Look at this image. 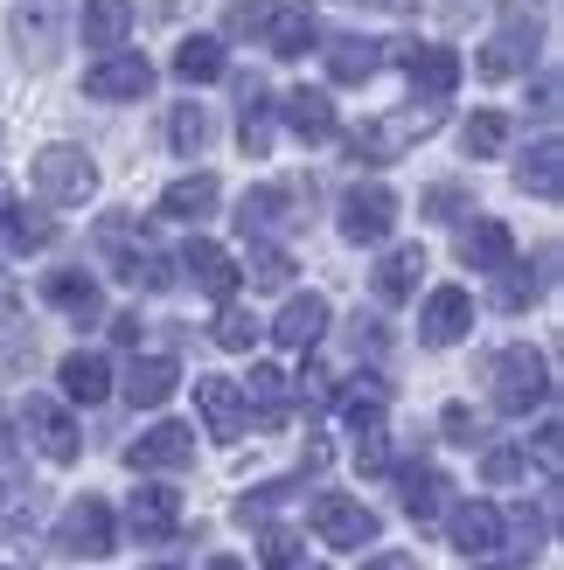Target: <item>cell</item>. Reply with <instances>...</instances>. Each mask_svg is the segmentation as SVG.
Masks as SVG:
<instances>
[{
  "label": "cell",
  "mask_w": 564,
  "mask_h": 570,
  "mask_svg": "<svg viewBox=\"0 0 564 570\" xmlns=\"http://www.w3.org/2000/svg\"><path fill=\"white\" fill-rule=\"evenodd\" d=\"M98 250H105V265L119 272L126 285H147V293L175 285V258H161L133 216H105V223H98Z\"/></svg>",
  "instance_id": "1"
},
{
  "label": "cell",
  "mask_w": 564,
  "mask_h": 570,
  "mask_svg": "<svg viewBox=\"0 0 564 570\" xmlns=\"http://www.w3.org/2000/svg\"><path fill=\"white\" fill-rule=\"evenodd\" d=\"M182 272L203 285L210 299H231V293H237V278H244V272H237V258H231L223 244H210V237H195V244L182 250Z\"/></svg>",
  "instance_id": "15"
},
{
  "label": "cell",
  "mask_w": 564,
  "mask_h": 570,
  "mask_svg": "<svg viewBox=\"0 0 564 570\" xmlns=\"http://www.w3.org/2000/svg\"><path fill=\"white\" fill-rule=\"evenodd\" d=\"M21 439L28 445H36L42 452V460H56V466H70L77 460V424H70V411L64 404H56V396H28V404H21Z\"/></svg>",
  "instance_id": "6"
},
{
  "label": "cell",
  "mask_w": 564,
  "mask_h": 570,
  "mask_svg": "<svg viewBox=\"0 0 564 570\" xmlns=\"http://www.w3.org/2000/svg\"><path fill=\"white\" fill-rule=\"evenodd\" d=\"M390 56H405V63H411V83L426 98H446L460 83V56L454 49H418V42H405V49H390Z\"/></svg>",
  "instance_id": "20"
},
{
  "label": "cell",
  "mask_w": 564,
  "mask_h": 570,
  "mask_svg": "<svg viewBox=\"0 0 564 570\" xmlns=\"http://www.w3.org/2000/svg\"><path fill=\"white\" fill-rule=\"evenodd\" d=\"M356 8H362V0H356ZM370 8H418V0H370Z\"/></svg>",
  "instance_id": "54"
},
{
  "label": "cell",
  "mask_w": 564,
  "mask_h": 570,
  "mask_svg": "<svg viewBox=\"0 0 564 570\" xmlns=\"http://www.w3.org/2000/svg\"><path fill=\"white\" fill-rule=\"evenodd\" d=\"M210 570H244V563H237V557H216V563H210Z\"/></svg>",
  "instance_id": "56"
},
{
  "label": "cell",
  "mask_w": 564,
  "mask_h": 570,
  "mask_svg": "<svg viewBox=\"0 0 564 570\" xmlns=\"http://www.w3.org/2000/svg\"><path fill=\"white\" fill-rule=\"evenodd\" d=\"M439 105L446 98H426V105H411V111H398V119H370V126H356V139H349V154L356 160H398L411 139H426L432 126H439Z\"/></svg>",
  "instance_id": "4"
},
{
  "label": "cell",
  "mask_w": 564,
  "mask_h": 570,
  "mask_svg": "<svg viewBox=\"0 0 564 570\" xmlns=\"http://www.w3.org/2000/svg\"><path fill=\"white\" fill-rule=\"evenodd\" d=\"M557 515V501H544V515H529V508H516V515H502V535H509V557H537L544 550V522Z\"/></svg>",
  "instance_id": "41"
},
{
  "label": "cell",
  "mask_w": 564,
  "mask_h": 570,
  "mask_svg": "<svg viewBox=\"0 0 564 570\" xmlns=\"http://www.w3.org/2000/svg\"><path fill=\"white\" fill-rule=\"evenodd\" d=\"M502 139H509V119H502V111H474V119L460 126V147H467L474 160H495Z\"/></svg>",
  "instance_id": "40"
},
{
  "label": "cell",
  "mask_w": 564,
  "mask_h": 570,
  "mask_svg": "<svg viewBox=\"0 0 564 570\" xmlns=\"http://www.w3.org/2000/svg\"><path fill=\"white\" fill-rule=\"evenodd\" d=\"M509 258H516L509 223H474V230L460 237V265L467 272H495V265H509Z\"/></svg>",
  "instance_id": "31"
},
{
  "label": "cell",
  "mask_w": 564,
  "mask_h": 570,
  "mask_svg": "<svg viewBox=\"0 0 564 570\" xmlns=\"http://www.w3.org/2000/svg\"><path fill=\"white\" fill-rule=\"evenodd\" d=\"M362 570H418L405 550H383V557H370V563H362Z\"/></svg>",
  "instance_id": "51"
},
{
  "label": "cell",
  "mask_w": 564,
  "mask_h": 570,
  "mask_svg": "<svg viewBox=\"0 0 564 570\" xmlns=\"http://www.w3.org/2000/svg\"><path fill=\"white\" fill-rule=\"evenodd\" d=\"M188 460H195V432H188V424H175V417L154 424V432H139L126 445V466L133 473H182Z\"/></svg>",
  "instance_id": "9"
},
{
  "label": "cell",
  "mask_w": 564,
  "mask_h": 570,
  "mask_svg": "<svg viewBox=\"0 0 564 570\" xmlns=\"http://www.w3.org/2000/svg\"><path fill=\"white\" fill-rule=\"evenodd\" d=\"M279 111H286V126L307 139V147L334 139V105H328V91H307V83H300V91H293L286 105H279Z\"/></svg>",
  "instance_id": "32"
},
{
  "label": "cell",
  "mask_w": 564,
  "mask_h": 570,
  "mask_svg": "<svg viewBox=\"0 0 564 570\" xmlns=\"http://www.w3.org/2000/svg\"><path fill=\"white\" fill-rule=\"evenodd\" d=\"M42 299L56 306V313H70V321H98V278L91 272H49L42 278Z\"/></svg>",
  "instance_id": "22"
},
{
  "label": "cell",
  "mask_w": 564,
  "mask_h": 570,
  "mask_svg": "<svg viewBox=\"0 0 564 570\" xmlns=\"http://www.w3.org/2000/svg\"><path fill=\"white\" fill-rule=\"evenodd\" d=\"M293 188H251L244 203H237V230L244 237H265V230H279V223H293Z\"/></svg>",
  "instance_id": "28"
},
{
  "label": "cell",
  "mask_w": 564,
  "mask_h": 570,
  "mask_svg": "<svg viewBox=\"0 0 564 570\" xmlns=\"http://www.w3.org/2000/svg\"><path fill=\"white\" fill-rule=\"evenodd\" d=\"M314 535L328 550H362V543H377V515L349 494H321L314 501Z\"/></svg>",
  "instance_id": "8"
},
{
  "label": "cell",
  "mask_w": 564,
  "mask_h": 570,
  "mask_svg": "<svg viewBox=\"0 0 564 570\" xmlns=\"http://www.w3.org/2000/svg\"><path fill=\"white\" fill-rule=\"evenodd\" d=\"M14 42H21L28 63H49V56L64 49V36H56V0H28L14 14Z\"/></svg>",
  "instance_id": "23"
},
{
  "label": "cell",
  "mask_w": 564,
  "mask_h": 570,
  "mask_svg": "<svg viewBox=\"0 0 564 570\" xmlns=\"http://www.w3.org/2000/svg\"><path fill=\"white\" fill-rule=\"evenodd\" d=\"M36 195L56 209H77V203H91L98 195V167L84 147H42L36 154Z\"/></svg>",
  "instance_id": "3"
},
{
  "label": "cell",
  "mask_w": 564,
  "mask_h": 570,
  "mask_svg": "<svg viewBox=\"0 0 564 570\" xmlns=\"http://www.w3.org/2000/svg\"><path fill=\"white\" fill-rule=\"evenodd\" d=\"M446 535H454V550L488 557V550H502V508L495 501H460L454 515H446Z\"/></svg>",
  "instance_id": "14"
},
{
  "label": "cell",
  "mask_w": 564,
  "mask_h": 570,
  "mask_svg": "<svg viewBox=\"0 0 564 570\" xmlns=\"http://www.w3.org/2000/svg\"><path fill=\"white\" fill-rule=\"evenodd\" d=\"M495 404L509 417H529L537 404H551V362L537 348H502L495 355Z\"/></svg>",
  "instance_id": "2"
},
{
  "label": "cell",
  "mask_w": 564,
  "mask_h": 570,
  "mask_svg": "<svg viewBox=\"0 0 564 570\" xmlns=\"http://www.w3.org/2000/svg\"><path fill=\"white\" fill-rule=\"evenodd\" d=\"M175 77H182V83H216V77H223V42H216V36H188V42L175 49Z\"/></svg>",
  "instance_id": "35"
},
{
  "label": "cell",
  "mask_w": 564,
  "mask_h": 570,
  "mask_svg": "<svg viewBox=\"0 0 564 570\" xmlns=\"http://www.w3.org/2000/svg\"><path fill=\"white\" fill-rule=\"evenodd\" d=\"M537 460H544V473H557V424H544V432H537Z\"/></svg>",
  "instance_id": "50"
},
{
  "label": "cell",
  "mask_w": 564,
  "mask_h": 570,
  "mask_svg": "<svg viewBox=\"0 0 564 570\" xmlns=\"http://www.w3.org/2000/svg\"><path fill=\"white\" fill-rule=\"evenodd\" d=\"M482 473L495 480V488H509V480H523V473H529V452H516V445H495L488 460H482Z\"/></svg>",
  "instance_id": "45"
},
{
  "label": "cell",
  "mask_w": 564,
  "mask_h": 570,
  "mask_svg": "<svg viewBox=\"0 0 564 570\" xmlns=\"http://www.w3.org/2000/svg\"><path fill=\"white\" fill-rule=\"evenodd\" d=\"M28 362V334H0V376H14Z\"/></svg>",
  "instance_id": "49"
},
{
  "label": "cell",
  "mask_w": 564,
  "mask_h": 570,
  "mask_svg": "<svg viewBox=\"0 0 564 570\" xmlns=\"http://www.w3.org/2000/svg\"><path fill=\"white\" fill-rule=\"evenodd\" d=\"M390 223H398V195H390V188L356 181V188L342 195V237H349V244H383Z\"/></svg>",
  "instance_id": "7"
},
{
  "label": "cell",
  "mask_w": 564,
  "mask_h": 570,
  "mask_svg": "<svg viewBox=\"0 0 564 570\" xmlns=\"http://www.w3.org/2000/svg\"><path fill=\"white\" fill-rule=\"evenodd\" d=\"M56 376H64V396H70V404H105V396H111V362L91 355V348L64 355V368H56Z\"/></svg>",
  "instance_id": "19"
},
{
  "label": "cell",
  "mask_w": 564,
  "mask_h": 570,
  "mask_svg": "<svg viewBox=\"0 0 564 570\" xmlns=\"http://www.w3.org/2000/svg\"><path fill=\"white\" fill-rule=\"evenodd\" d=\"M356 466H362V473H383V466H390V445H383V424H370V432H356Z\"/></svg>",
  "instance_id": "46"
},
{
  "label": "cell",
  "mask_w": 564,
  "mask_h": 570,
  "mask_svg": "<svg viewBox=\"0 0 564 570\" xmlns=\"http://www.w3.org/2000/svg\"><path fill=\"white\" fill-rule=\"evenodd\" d=\"M383 56H390L383 42L349 36V42H334V49H328V77H334V83H370V77L383 70Z\"/></svg>",
  "instance_id": "30"
},
{
  "label": "cell",
  "mask_w": 564,
  "mask_h": 570,
  "mask_svg": "<svg viewBox=\"0 0 564 570\" xmlns=\"http://www.w3.org/2000/svg\"><path fill=\"white\" fill-rule=\"evenodd\" d=\"M460 209H467V195H460V188H432V195H426V216H439V223H454Z\"/></svg>",
  "instance_id": "48"
},
{
  "label": "cell",
  "mask_w": 564,
  "mask_h": 570,
  "mask_svg": "<svg viewBox=\"0 0 564 570\" xmlns=\"http://www.w3.org/2000/svg\"><path fill=\"white\" fill-rule=\"evenodd\" d=\"M77 28H84V42H91V49H119L133 36V0H84Z\"/></svg>",
  "instance_id": "25"
},
{
  "label": "cell",
  "mask_w": 564,
  "mask_h": 570,
  "mask_svg": "<svg viewBox=\"0 0 564 570\" xmlns=\"http://www.w3.org/2000/svg\"><path fill=\"white\" fill-rule=\"evenodd\" d=\"M293 278V258L279 244H251V285H265V293H279V285Z\"/></svg>",
  "instance_id": "43"
},
{
  "label": "cell",
  "mask_w": 564,
  "mask_h": 570,
  "mask_svg": "<svg viewBox=\"0 0 564 570\" xmlns=\"http://www.w3.org/2000/svg\"><path fill=\"white\" fill-rule=\"evenodd\" d=\"M516 181H523V195H537V203H557L564 195V139H537V147L523 154Z\"/></svg>",
  "instance_id": "18"
},
{
  "label": "cell",
  "mask_w": 564,
  "mask_h": 570,
  "mask_svg": "<svg viewBox=\"0 0 564 570\" xmlns=\"http://www.w3.org/2000/svg\"><path fill=\"white\" fill-rule=\"evenodd\" d=\"M84 91L105 98V105H119V98H147V91H154V63H147V56H133V49H119V56H105V63L84 77Z\"/></svg>",
  "instance_id": "11"
},
{
  "label": "cell",
  "mask_w": 564,
  "mask_h": 570,
  "mask_svg": "<svg viewBox=\"0 0 564 570\" xmlns=\"http://www.w3.org/2000/svg\"><path fill=\"white\" fill-rule=\"evenodd\" d=\"M28 515H36V488H28V473L21 466H0V535L28 529Z\"/></svg>",
  "instance_id": "38"
},
{
  "label": "cell",
  "mask_w": 564,
  "mask_h": 570,
  "mask_svg": "<svg viewBox=\"0 0 564 570\" xmlns=\"http://www.w3.org/2000/svg\"><path fill=\"white\" fill-rule=\"evenodd\" d=\"M259 563L293 570V563H300V535H293V529H265V535H259Z\"/></svg>",
  "instance_id": "44"
},
{
  "label": "cell",
  "mask_w": 564,
  "mask_h": 570,
  "mask_svg": "<svg viewBox=\"0 0 564 570\" xmlns=\"http://www.w3.org/2000/svg\"><path fill=\"white\" fill-rule=\"evenodd\" d=\"M0 306H14V285L8 278H0Z\"/></svg>",
  "instance_id": "57"
},
{
  "label": "cell",
  "mask_w": 564,
  "mask_h": 570,
  "mask_svg": "<svg viewBox=\"0 0 564 570\" xmlns=\"http://www.w3.org/2000/svg\"><path fill=\"white\" fill-rule=\"evenodd\" d=\"M474 432H482V424H474V411H467V404H446V439H454V445H474Z\"/></svg>",
  "instance_id": "47"
},
{
  "label": "cell",
  "mask_w": 564,
  "mask_h": 570,
  "mask_svg": "<svg viewBox=\"0 0 564 570\" xmlns=\"http://www.w3.org/2000/svg\"><path fill=\"white\" fill-rule=\"evenodd\" d=\"M467 327H474V299L460 293V285H439V293L426 299V313H418V341H426V348H454Z\"/></svg>",
  "instance_id": "12"
},
{
  "label": "cell",
  "mask_w": 564,
  "mask_h": 570,
  "mask_svg": "<svg viewBox=\"0 0 564 570\" xmlns=\"http://www.w3.org/2000/svg\"><path fill=\"white\" fill-rule=\"evenodd\" d=\"M418 278H426V250L418 244H398V250H383V265H377V299H411L418 293Z\"/></svg>",
  "instance_id": "29"
},
{
  "label": "cell",
  "mask_w": 564,
  "mask_h": 570,
  "mask_svg": "<svg viewBox=\"0 0 564 570\" xmlns=\"http://www.w3.org/2000/svg\"><path fill=\"white\" fill-rule=\"evenodd\" d=\"M56 550H64V557H84V563L111 557V550H119V529H111V508H105L98 494L70 501V508H64V522H56Z\"/></svg>",
  "instance_id": "5"
},
{
  "label": "cell",
  "mask_w": 564,
  "mask_h": 570,
  "mask_svg": "<svg viewBox=\"0 0 564 570\" xmlns=\"http://www.w3.org/2000/svg\"><path fill=\"white\" fill-rule=\"evenodd\" d=\"M537 111H544V119L557 111V77H544V83H537Z\"/></svg>",
  "instance_id": "53"
},
{
  "label": "cell",
  "mask_w": 564,
  "mask_h": 570,
  "mask_svg": "<svg viewBox=\"0 0 564 570\" xmlns=\"http://www.w3.org/2000/svg\"><path fill=\"white\" fill-rule=\"evenodd\" d=\"M321 334H328V299H321V293L286 299V313L272 321V341H279V348H293V355H307Z\"/></svg>",
  "instance_id": "16"
},
{
  "label": "cell",
  "mask_w": 564,
  "mask_h": 570,
  "mask_svg": "<svg viewBox=\"0 0 564 570\" xmlns=\"http://www.w3.org/2000/svg\"><path fill=\"white\" fill-rule=\"evenodd\" d=\"M175 383H182V368L167 362V355H147V362L126 368V404H133V411H154V404H167V396H175Z\"/></svg>",
  "instance_id": "21"
},
{
  "label": "cell",
  "mask_w": 564,
  "mask_h": 570,
  "mask_svg": "<svg viewBox=\"0 0 564 570\" xmlns=\"http://www.w3.org/2000/svg\"><path fill=\"white\" fill-rule=\"evenodd\" d=\"M126 522H133L139 543H161V535H175V529H182V494H175V488H133Z\"/></svg>",
  "instance_id": "13"
},
{
  "label": "cell",
  "mask_w": 564,
  "mask_h": 570,
  "mask_svg": "<svg viewBox=\"0 0 564 570\" xmlns=\"http://www.w3.org/2000/svg\"><path fill=\"white\" fill-rule=\"evenodd\" d=\"M8 203H14V188H8V175H0V216H8Z\"/></svg>",
  "instance_id": "55"
},
{
  "label": "cell",
  "mask_w": 564,
  "mask_h": 570,
  "mask_svg": "<svg viewBox=\"0 0 564 570\" xmlns=\"http://www.w3.org/2000/svg\"><path fill=\"white\" fill-rule=\"evenodd\" d=\"M195 411H203V424H210V439H216V445H237V439H244L251 404H244V390H237V383L203 376V383H195Z\"/></svg>",
  "instance_id": "10"
},
{
  "label": "cell",
  "mask_w": 564,
  "mask_h": 570,
  "mask_svg": "<svg viewBox=\"0 0 564 570\" xmlns=\"http://www.w3.org/2000/svg\"><path fill=\"white\" fill-rule=\"evenodd\" d=\"M237 147H244L251 160H265V154H272V105H265V91H259V77L244 83V119H237Z\"/></svg>",
  "instance_id": "34"
},
{
  "label": "cell",
  "mask_w": 564,
  "mask_h": 570,
  "mask_svg": "<svg viewBox=\"0 0 564 570\" xmlns=\"http://www.w3.org/2000/svg\"><path fill=\"white\" fill-rule=\"evenodd\" d=\"M111 341H126V348H133V341H139V313H119V321H111Z\"/></svg>",
  "instance_id": "52"
},
{
  "label": "cell",
  "mask_w": 564,
  "mask_h": 570,
  "mask_svg": "<svg viewBox=\"0 0 564 570\" xmlns=\"http://www.w3.org/2000/svg\"><path fill=\"white\" fill-rule=\"evenodd\" d=\"M167 147L195 160V154L210 147V111L203 105H175V111H167Z\"/></svg>",
  "instance_id": "39"
},
{
  "label": "cell",
  "mask_w": 564,
  "mask_h": 570,
  "mask_svg": "<svg viewBox=\"0 0 564 570\" xmlns=\"http://www.w3.org/2000/svg\"><path fill=\"white\" fill-rule=\"evenodd\" d=\"M307 570H321V563H307Z\"/></svg>",
  "instance_id": "58"
},
{
  "label": "cell",
  "mask_w": 564,
  "mask_h": 570,
  "mask_svg": "<svg viewBox=\"0 0 564 570\" xmlns=\"http://www.w3.org/2000/svg\"><path fill=\"white\" fill-rule=\"evenodd\" d=\"M537 293H544V272H529V265H516V258L495 265V306H502V313H523Z\"/></svg>",
  "instance_id": "37"
},
{
  "label": "cell",
  "mask_w": 564,
  "mask_h": 570,
  "mask_svg": "<svg viewBox=\"0 0 564 570\" xmlns=\"http://www.w3.org/2000/svg\"><path fill=\"white\" fill-rule=\"evenodd\" d=\"M216 203H223L216 175H182L175 188L161 195V216H175V223H203V216H216Z\"/></svg>",
  "instance_id": "27"
},
{
  "label": "cell",
  "mask_w": 564,
  "mask_h": 570,
  "mask_svg": "<svg viewBox=\"0 0 564 570\" xmlns=\"http://www.w3.org/2000/svg\"><path fill=\"white\" fill-rule=\"evenodd\" d=\"M259 334L265 327H259V313H251V306H223L216 313V348H251Z\"/></svg>",
  "instance_id": "42"
},
{
  "label": "cell",
  "mask_w": 564,
  "mask_h": 570,
  "mask_svg": "<svg viewBox=\"0 0 564 570\" xmlns=\"http://www.w3.org/2000/svg\"><path fill=\"white\" fill-rule=\"evenodd\" d=\"M529 56H537V28H523V21H509L502 36L482 49V77H516V70H529Z\"/></svg>",
  "instance_id": "24"
},
{
  "label": "cell",
  "mask_w": 564,
  "mask_h": 570,
  "mask_svg": "<svg viewBox=\"0 0 564 570\" xmlns=\"http://www.w3.org/2000/svg\"><path fill=\"white\" fill-rule=\"evenodd\" d=\"M49 237H56V223H49L42 209L8 203V216H0V244H8V250H42Z\"/></svg>",
  "instance_id": "36"
},
{
  "label": "cell",
  "mask_w": 564,
  "mask_h": 570,
  "mask_svg": "<svg viewBox=\"0 0 564 570\" xmlns=\"http://www.w3.org/2000/svg\"><path fill=\"white\" fill-rule=\"evenodd\" d=\"M398 494H405L411 522H439L446 515V473H432V466H398Z\"/></svg>",
  "instance_id": "26"
},
{
  "label": "cell",
  "mask_w": 564,
  "mask_h": 570,
  "mask_svg": "<svg viewBox=\"0 0 564 570\" xmlns=\"http://www.w3.org/2000/svg\"><path fill=\"white\" fill-rule=\"evenodd\" d=\"M259 36H265V49H272V56H286V63H293V56H307V49L321 42V21L307 14V8H265Z\"/></svg>",
  "instance_id": "17"
},
{
  "label": "cell",
  "mask_w": 564,
  "mask_h": 570,
  "mask_svg": "<svg viewBox=\"0 0 564 570\" xmlns=\"http://www.w3.org/2000/svg\"><path fill=\"white\" fill-rule=\"evenodd\" d=\"M244 404H259L265 424H286V411H293V376H286V368H272V362H259V368H251V396H244Z\"/></svg>",
  "instance_id": "33"
}]
</instances>
